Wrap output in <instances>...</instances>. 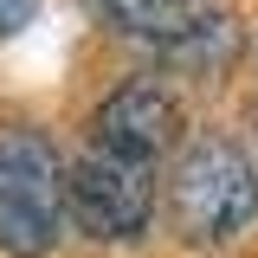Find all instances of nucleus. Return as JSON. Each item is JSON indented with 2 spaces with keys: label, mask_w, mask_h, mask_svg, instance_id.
<instances>
[{
  "label": "nucleus",
  "mask_w": 258,
  "mask_h": 258,
  "mask_svg": "<svg viewBox=\"0 0 258 258\" xmlns=\"http://www.w3.org/2000/svg\"><path fill=\"white\" fill-rule=\"evenodd\" d=\"M84 7H91L97 26L129 32V39H155V45L174 39V32L200 13V0H84Z\"/></svg>",
  "instance_id": "6"
},
{
  "label": "nucleus",
  "mask_w": 258,
  "mask_h": 258,
  "mask_svg": "<svg viewBox=\"0 0 258 258\" xmlns=\"http://www.w3.org/2000/svg\"><path fill=\"white\" fill-rule=\"evenodd\" d=\"M32 13H39V0H0V39H13Z\"/></svg>",
  "instance_id": "7"
},
{
  "label": "nucleus",
  "mask_w": 258,
  "mask_h": 258,
  "mask_svg": "<svg viewBox=\"0 0 258 258\" xmlns=\"http://www.w3.org/2000/svg\"><path fill=\"white\" fill-rule=\"evenodd\" d=\"M155 207H161L155 161H136V155H116V149L91 142L64 168V220H71V232H84L97 245L142 239Z\"/></svg>",
  "instance_id": "3"
},
{
  "label": "nucleus",
  "mask_w": 258,
  "mask_h": 258,
  "mask_svg": "<svg viewBox=\"0 0 258 258\" xmlns=\"http://www.w3.org/2000/svg\"><path fill=\"white\" fill-rule=\"evenodd\" d=\"M168 226L187 245H226L239 226L258 213V168L239 142L200 136L168 168Z\"/></svg>",
  "instance_id": "1"
},
{
  "label": "nucleus",
  "mask_w": 258,
  "mask_h": 258,
  "mask_svg": "<svg viewBox=\"0 0 258 258\" xmlns=\"http://www.w3.org/2000/svg\"><path fill=\"white\" fill-rule=\"evenodd\" d=\"M91 142L116 149L136 161H161L181 142V103L161 78H129L123 91H110L91 116Z\"/></svg>",
  "instance_id": "4"
},
{
  "label": "nucleus",
  "mask_w": 258,
  "mask_h": 258,
  "mask_svg": "<svg viewBox=\"0 0 258 258\" xmlns=\"http://www.w3.org/2000/svg\"><path fill=\"white\" fill-rule=\"evenodd\" d=\"M239 58V20L232 13H194L174 39H161V64L187 78H220Z\"/></svg>",
  "instance_id": "5"
},
{
  "label": "nucleus",
  "mask_w": 258,
  "mask_h": 258,
  "mask_svg": "<svg viewBox=\"0 0 258 258\" xmlns=\"http://www.w3.org/2000/svg\"><path fill=\"white\" fill-rule=\"evenodd\" d=\"M64 226V155L52 136L0 129V252L45 258Z\"/></svg>",
  "instance_id": "2"
}]
</instances>
